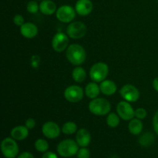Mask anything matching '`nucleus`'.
<instances>
[{
    "label": "nucleus",
    "mask_w": 158,
    "mask_h": 158,
    "mask_svg": "<svg viewBox=\"0 0 158 158\" xmlns=\"http://www.w3.org/2000/svg\"><path fill=\"white\" fill-rule=\"evenodd\" d=\"M17 158H34L33 155L29 152H23L19 155Z\"/></svg>",
    "instance_id": "473e14b6"
},
{
    "label": "nucleus",
    "mask_w": 158,
    "mask_h": 158,
    "mask_svg": "<svg viewBox=\"0 0 158 158\" xmlns=\"http://www.w3.org/2000/svg\"><path fill=\"white\" fill-rule=\"evenodd\" d=\"M117 112L119 117L123 120H131L135 117V110L127 101H120L117 106Z\"/></svg>",
    "instance_id": "9b49d317"
},
{
    "label": "nucleus",
    "mask_w": 158,
    "mask_h": 158,
    "mask_svg": "<svg viewBox=\"0 0 158 158\" xmlns=\"http://www.w3.org/2000/svg\"><path fill=\"white\" fill-rule=\"evenodd\" d=\"M72 78L77 83H83L86 78V72L83 67L77 66L73 69Z\"/></svg>",
    "instance_id": "412c9836"
},
{
    "label": "nucleus",
    "mask_w": 158,
    "mask_h": 158,
    "mask_svg": "<svg viewBox=\"0 0 158 158\" xmlns=\"http://www.w3.org/2000/svg\"><path fill=\"white\" fill-rule=\"evenodd\" d=\"M120 118L118 114L115 113H110L106 117V124L111 128H116L120 124Z\"/></svg>",
    "instance_id": "5701e85b"
},
{
    "label": "nucleus",
    "mask_w": 158,
    "mask_h": 158,
    "mask_svg": "<svg viewBox=\"0 0 158 158\" xmlns=\"http://www.w3.org/2000/svg\"><path fill=\"white\" fill-rule=\"evenodd\" d=\"M1 151L5 157L15 158L18 155L19 148L15 139L6 137L2 141Z\"/></svg>",
    "instance_id": "39448f33"
},
{
    "label": "nucleus",
    "mask_w": 158,
    "mask_h": 158,
    "mask_svg": "<svg viewBox=\"0 0 158 158\" xmlns=\"http://www.w3.org/2000/svg\"><path fill=\"white\" fill-rule=\"evenodd\" d=\"M26 9H27L28 12H29V13L35 14L40 10V5L35 0H31L27 3Z\"/></svg>",
    "instance_id": "a878e982"
},
{
    "label": "nucleus",
    "mask_w": 158,
    "mask_h": 158,
    "mask_svg": "<svg viewBox=\"0 0 158 158\" xmlns=\"http://www.w3.org/2000/svg\"><path fill=\"white\" fill-rule=\"evenodd\" d=\"M40 11L46 15H51L56 12V4L52 0H43L40 4Z\"/></svg>",
    "instance_id": "f3484780"
},
{
    "label": "nucleus",
    "mask_w": 158,
    "mask_h": 158,
    "mask_svg": "<svg viewBox=\"0 0 158 158\" xmlns=\"http://www.w3.org/2000/svg\"><path fill=\"white\" fill-rule=\"evenodd\" d=\"M87 32V27L82 22H72L66 28V34L73 40H79L85 36Z\"/></svg>",
    "instance_id": "423d86ee"
},
{
    "label": "nucleus",
    "mask_w": 158,
    "mask_h": 158,
    "mask_svg": "<svg viewBox=\"0 0 158 158\" xmlns=\"http://www.w3.org/2000/svg\"><path fill=\"white\" fill-rule=\"evenodd\" d=\"M90 157V151L86 148H82L79 149L77 152V157L78 158H89Z\"/></svg>",
    "instance_id": "cd10ccee"
},
{
    "label": "nucleus",
    "mask_w": 158,
    "mask_h": 158,
    "mask_svg": "<svg viewBox=\"0 0 158 158\" xmlns=\"http://www.w3.org/2000/svg\"><path fill=\"white\" fill-rule=\"evenodd\" d=\"M147 115H148V112H147L146 110L144 108H137L135 110V117L137 119H140V120H143L144 118H146Z\"/></svg>",
    "instance_id": "bb28decb"
},
{
    "label": "nucleus",
    "mask_w": 158,
    "mask_h": 158,
    "mask_svg": "<svg viewBox=\"0 0 158 158\" xmlns=\"http://www.w3.org/2000/svg\"><path fill=\"white\" fill-rule=\"evenodd\" d=\"M84 94V90L80 86L71 85L64 90V97L68 102L75 103L83 100Z\"/></svg>",
    "instance_id": "6e6552de"
},
{
    "label": "nucleus",
    "mask_w": 158,
    "mask_h": 158,
    "mask_svg": "<svg viewBox=\"0 0 158 158\" xmlns=\"http://www.w3.org/2000/svg\"><path fill=\"white\" fill-rule=\"evenodd\" d=\"M11 137L15 140H23L29 136V129L26 126L19 125L12 128L10 132Z\"/></svg>",
    "instance_id": "dca6fc26"
},
{
    "label": "nucleus",
    "mask_w": 158,
    "mask_h": 158,
    "mask_svg": "<svg viewBox=\"0 0 158 158\" xmlns=\"http://www.w3.org/2000/svg\"><path fill=\"white\" fill-rule=\"evenodd\" d=\"M84 93L86 97L91 100L97 98L100 93V85L97 84L96 82H90L85 87Z\"/></svg>",
    "instance_id": "6ab92c4d"
},
{
    "label": "nucleus",
    "mask_w": 158,
    "mask_h": 158,
    "mask_svg": "<svg viewBox=\"0 0 158 158\" xmlns=\"http://www.w3.org/2000/svg\"><path fill=\"white\" fill-rule=\"evenodd\" d=\"M109 73V66L106 63L99 62L92 66L89 69V77L92 81L101 83L107 77Z\"/></svg>",
    "instance_id": "20e7f679"
},
{
    "label": "nucleus",
    "mask_w": 158,
    "mask_h": 158,
    "mask_svg": "<svg viewBox=\"0 0 158 158\" xmlns=\"http://www.w3.org/2000/svg\"><path fill=\"white\" fill-rule=\"evenodd\" d=\"M35 125H36V121L35 119L33 118H28L25 122V126L28 128L29 130H32L35 128Z\"/></svg>",
    "instance_id": "c756f323"
},
{
    "label": "nucleus",
    "mask_w": 158,
    "mask_h": 158,
    "mask_svg": "<svg viewBox=\"0 0 158 158\" xmlns=\"http://www.w3.org/2000/svg\"><path fill=\"white\" fill-rule=\"evenodd\" d=\"M13 23L15 26H20V27H21V26L25 23V19L22 15L16 14L13 18Z\"/></svg>",
    "instance_id": "c85d7f7f"
},
{
    "label": "nucleus",
    "mask_w": 158,
    "mask_h": 158,
    "mask_svg": "<svg viewBox=\"0 0 158 158\" xmlns=\"http://www.w3.org/2000/svg\"><path fill=\"white\" fill-rule=\"evenodd\" d=\"M120 94L122 98L129 103L137 101L140 98V91L132 84H126L120 89Z\"/></svg>",
    "instance_id": "1a4fd4ad"
},
{
    "label": "nucleus",
    "mask_w": 158,
    "mask_h": 158,
    "mask_svg": "<svg viewBox=\"0 0 158 158\" xmlns=\"http://www.w3.org/2000/svg\"><path fill=\"white\" fill-rule=\"evenodd\" d=\"M94 9L91 0H77L75 4V10L78 15L86 16L89 15Z\"/></svg>",
    "instance_id": "ddd939ff"
},
{
    "label": "nucleus",
    "mask_w": 158,
    "mask_h": 158,
    "mask_svg": "<svg viewBox=\"0 0 158 158\" xmlns=\"http://www.w3.org/2000/svg\"><path fill=\"white\" fill-rule=\"evenodd\" d=\"M66 57L68 61L74 66H80L85 62L86 52L84 48L80 44H71L66 51Z\"/></svg>",
    "instance_id": "f257e3e1"
},
{
    "label": "nucleus",
    "mask_w": 158,
    "mask_h": 158,
    "mask_svg": "<svg viewBox=\"0 0 158 158\" xmlns=\"http://www.w3.org/2000/svg\"><path fill=\"white\" fill-rule=\"evenodd\" d=\"M41 1H43V0H41Z\"/></svg>",
    "instance_id": "f704fd0d"
},
{
    "label": "nucleus",
    "mask_w": 158,
    "mask_h": 158,
    "mask_svg": "<svg viewBox=\"0 0 158 158\" xmlns=\"http://www.w3.org/2000/svg\"><path fill=\"white\" fill-rule=\"evenodd\" d=\"M42 132L46 138L56 139L60 135L61 129L55 122L47 121L42 127Z\"/></svg>",
    "instance_id": "f8f14e48"
},
{
    "label": "nucleus",
    "mask_w": 158,
    "mask_h": 158,
    "mask_svg": "<svg viewBox=\"0 0 158 158\" xmlns=\"http://www.w3.org/2000/svg\"><path fill=\"white\" fill-rule=\"evenodd\" d=\"M153 87L158 93V77L153 80Z\"/></svg>",
    "instance_id": "72a5a7b5"
},
{
    "label": "nucleus",
    "mask_w": 158,
    "mask_h": 158,
    "mask_svg": "<svg viewBox=\"0 0 158 158\" xmlns=\"http://www.w3.org/2000/svg\"><path fill=\"white\" fill-rule=\"evenodd\" d=\"M75 8L69 5H63L57 9L56 16L57 19L63 23H72L76 17Z\"/></svg>",
    "instance_id": "0eeeda50"
},
{
    "label": "nucleus",
    "mask_w": 158,
    "mask_h": 158,
    "mask_svg": "<svg viewBox=\"0 0 158 158\" xmlns=\"http://www.w3.org/2000/svg\"><path fill=\"white\" fill-rule=\"evenodd\" d=\"M69 36L63 32H57L54 35L52 40V47L54 51L57 52H63L66 50L69 46Z\"/></svg>",
    "instance_id": "9d476101"
},
{
    "label": "nucleus",
    "mask_w": 158,
    "mask_h": 158,
    "mask_svg": "<svg viewBox=\"0 0 158 158\" xmlns=\"http://www.w3.org/2000/svg\"><path fill=\"white\" fill-rule=\"evenodd\" d=\"M89 110L96 116H105L110 113V103L105 98L93 99L89 103Z\"/></svg>",
    "instance_id": "f03ea898"
},
{
    "label": "nucleus",
    "mask_w": 158,
    "mask_h": 158,
    "mask_svg": "<svg viewBox=\"0 0 158 158\" xmlns=\"http://www.w3.org/2000/svg\"><path fill=\"white\" fill-rule=\"evenodd\" d=\"M77 131V125L73 121H68L63 124L62 132L66 135H72Z\"/></svg>",
    "instance_id": "b1692460"
},
{
    "label": "nucleus",
    "mask_w": 158,
    "mask_h": 158,
    "mask_svg": "<svg viewBox=\"0 0 158 158\" xmlns=\"http://www.w3.org/2000/svg\"><path fill=\"white\" fill-rule=\"evenodd\" d=\"M153 127L156 134L158 135V110L153 117Z\"/></svg>",
    "instance_id": "7c9ffc66"
},
{
    "label": "nucleus",
    "mask_w": 158,
    "mask_h": 158,
    "mask_svg": "<svg viewBox=\"0 0 158 158\" xmlns=\"http://www.w3.org/2000/svg\"><path fill=\"white\" fill-rule=\"evenodd\" d=\"M20 33L26 39H33L38 34V27L34 23H25L20 27Z\"/></svg>",
    "instance_id": "2eb2a0df"
},
{
    "label": "nucleus",
    "mask_w": 158,
    "mask_h": 158,
    "mask_svg": "<svg viewBox=\"0 0 158 158\" xmlns=\"http://www.w3.org/2000/svg\"><path fill=\"white\" fill-rule=\"evenodd\" d=\"M138 140L140 146L148 148V147L151 146L154 143L155 138H154V136L153 135L152 133L147 132L143 134L142 136H140Z\"/></svg>",
    "instance_id": "4be33fe9"
},
{
    "label": "nucleus",
    "mask_w": 158,
    "mask_h": 158,
    "mask_svg": "<svg viewBox=\"0 0 158 158\" xmlns=\"http://www.w3.org/2000/svg\"><path fill=\"white\" fill-rule=\"evenodd\" d=\"M143 127V124L140 119L134 118L130 120L129 123H128V130L133 135H139L141 134Z\"/></svg>",
    "instance_id": "aec40b11"
},
{
    "label": "nucleus",
    "mask_w": 158,
    "mask_h": 158,
    "mask_svg": "<svg viewBox=\"0 0 158 158\" xmlns=\"http://www.w3.org/2000/svg\"><path fill=\"white\" fill-rule=\"evenodd\" d=\"M100 92L106 96L114 95L117 90V84L112 80H105L100 83Z\"/></svg>",
    "instance_id": "a211bd4d"
},
{
    "label": "nucleus",
    "mask_w": 158,
    "mask_h": 158,
    "mask_svg": "<svg viewBox=\"0 0 158 158\" xmlns=\"http://www.w3.org/2000/svg\"><path fill=\"white\" fill-rule=\"evenodd\" d=\"M79 145L77 141L72 139H66L62 140L57 146V152L61 157H70L77 154Z\"/></svg>",
    "instance_id": "7ed1b4c3"
},
{
    "label": "nucleus",
    "mask_w": 158,
    "mask_h": 158,
    "mask_svg": "<svg viewBox=\"0 0 158 158\" xmlns=\"http://www.w3.org/2000/svg\"><path fill=\"white\" fill-rule=\"evenodd\" d=\"M42 158H58V157L55 153L52 152V151H46V153H44Z\"/></svg>",
    "instance_id": "2f4dec72"
},
{
    "label": "nucleus",
    "mask_w": 158,
    "mask_h": 158,
    "mask_svg": "<svg viewBox=\"0 0 158 158\" xmlns=\"http://www.w3.org/2000/svg\"><path fill=\"white\" fill-rule=\"evenodd\" d=\"M76 141L81 148H86L91 142V135L89 131L85 128H80L77 131Z\"/></svg>",
    "instance_id": "4468645a"
},
{
    "label": "nucleus",
    "mask_w": 158,
    "mask_h": 158,
    "mask_svg": "<svg viewBox=\"0 0 158 158\" xmlns=\"http://www.w3.org/2000/svg\"><path fill=\"white\" fill-rule=\"evenodd\" d=\"M34 146H35V150L41 153H46V151H48L49 148V143L46 140L41 138L35 140Z\"/></svg>",
    "instance_id": "393cba45"
}]
</instances>
